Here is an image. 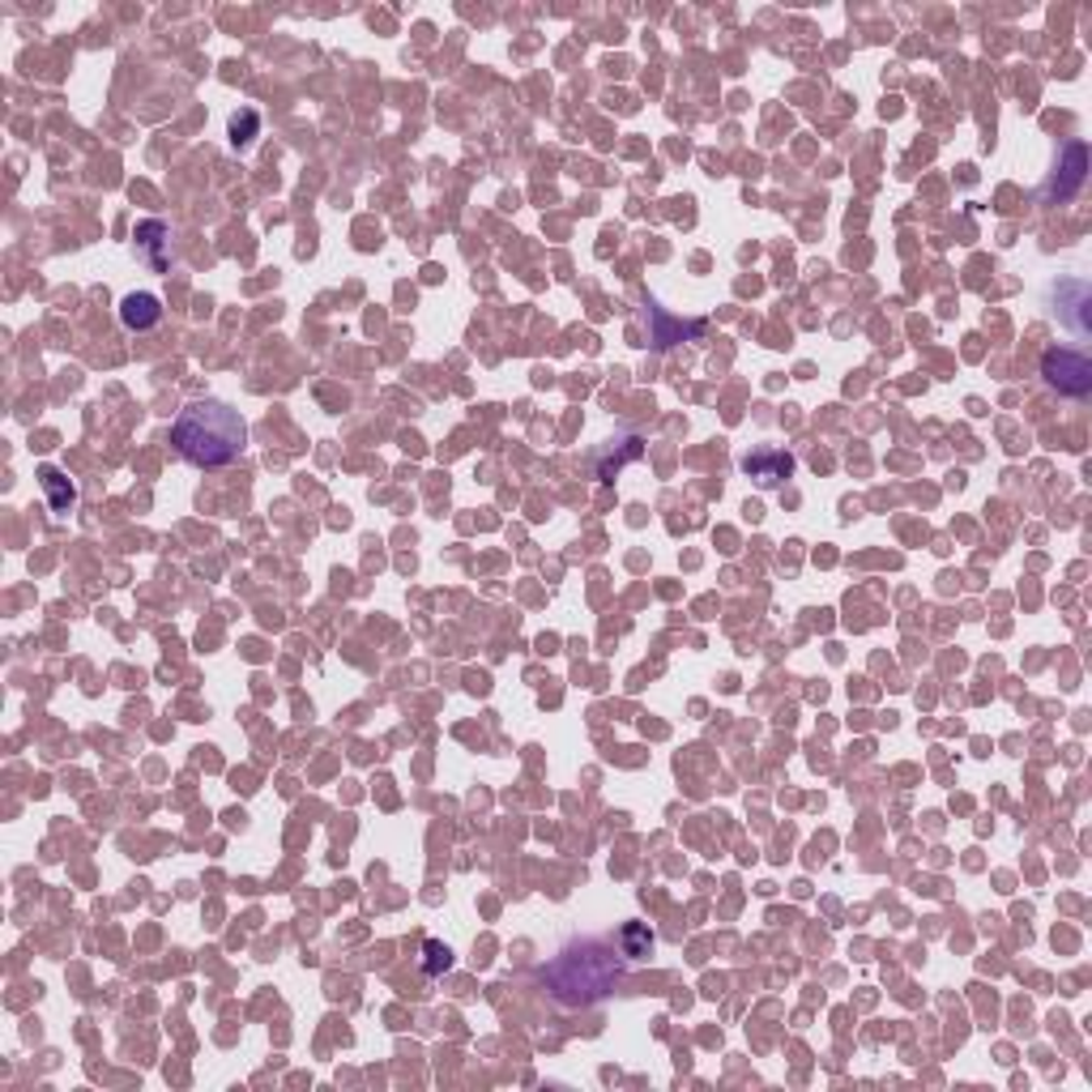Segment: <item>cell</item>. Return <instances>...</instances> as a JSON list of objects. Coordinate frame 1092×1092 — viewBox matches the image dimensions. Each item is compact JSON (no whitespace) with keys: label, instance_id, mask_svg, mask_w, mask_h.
<instances>
[{"label":"cell","instance_id":"obj_1","mask_svg":"<svg viewBox=\"0 0 1092 1092\" xmlns=\"http://www.w3.org/2000/svg\"><path fill=\"white\" fill-rule=\"evenodd\" d=\"M171 444L179 448L183 461H192L200 469H218V465L239 461V452L247 444V422L222 401H192L188 410H179V418L171 427Z\"/></svg>","mask_w":1092,"mask_h":1092},{"label":"cell","instance_id":"obj_2","mask_svg":"<svg viewBox=\"0 0 1092 1092\" xmlns=\"http://www.w3.org/2000/svg\"><path fill=\"white\" fill-rule=\"evenodd\" d=\"M542 981L550 985V994H555L559 1002L584 1007V1002L606 998V994L623 981V964L614 960V947H610V943L584 938V943L559 951V956L542 968Z\"/></svg>","mask_w":1092,"mask_h":1092},{"label":"cell","instance_id":"obj_3","mask_svg":"<svg viewBox=\"0 0 1092 1092\" xmlns=\"http://www.w3.org/2000/svg\"><path fill=\"white\" fill-rule=\"evenodd\" d=\"M1041 375L1049 388H1058L1062 397H1088L1092 392V363L1088 354L1079 350H1062V346H1049L1041 354Z\"/></svg>","mask_w":1092,"mask_h":1092},{"label":"cell","instance_id":"obj_4","mask_svg":"<svg viewBox=\"0 0 1092 1092\" xmlns=\"http://www.w3.org/2000/svg\"><path fill=\"white\" fill-rule=\"evenodd\" d=\"M1083 179H1088V145H1083V141H1071V145L1062 149V162H1058L1049 188H1045V200H1049V205L1071 200V196L1083 188Z\"/></svg>","mask_w":1092,"mask_h":1092},{"label":"cell","instance_id":"obj_5","mask_svg":"<svg viewBox=\"0 0 1092 1092\" xmlns=\"http://www.w3.org/2000/svg\"><path fill=\"white\" fill-rule=\"evenodd\" d=\"M742 469H746V478H755V486L772 491L793 473V456L785 448H755V452L742 456Z\"/></svg>","mask_w":1092,"mask_h":1092},{"label":"cell","instance_id":"obj_6","mask_svg":"<svg viewBox=\"0 0 1092 1092\" xmlns=\"http://www.w3.org/2000/svg\"><path fill=\"white\" fill-rule=\"evenodd\" d=\"M1088 303H1092V290L1083 282H1062L1058 286V320L1075 337H1088Z\"/></svg>","mask_w":1092,"mask_h":1092},{"label":"cell","instance_id":"obj_7","mask_svg":"<svg viewBox=\"0 0 1092 1092\" xmlns=\"http://www.w3.org/2000/svg\"><path fill=\"white\" fill-rule=\"evenodd\" d=\"M644 316H648V341L657 346V350H665V346H674V341H682V337H700L704 333V320H670L657 303H648L644 307Z\"/></svg>","mask_w":1092,"mask_h":1092},{"label":"cell","instance_id":"obj_8","mask_svg":"<svg viewBox=\"0 0 1092 1092\" xmlns=\"http://www.w3.org/2000/svg\"><path fill=\"white\" fill-rule=\"evenodd\" d=\"M162 320V303H158V294H128L124 303H119V324L128 328V333H145V328H154Z\"/></svg>","mask_w":1092,"mask_h":1092},{"label":"cell","instance_id":"obj_9","mask_svg":"<svg viewBox=\"0 0 1092 1092\" xmlns=\"http://www.w3.org/2000/svg\"><path fill=\"white\" fill-rule=\"evenodd\" d=\"M38 482H43V491H47L51 512H68V508L77 503V486H73L55 465H43V469H38Z\"/></svg>","mask_w":1092,"mask_h":1092},{"label":"cell","instance_id":"obj_10","mask_svg":"<svg viewBox=\"0 0 1092 1092\" xmlns=\"http://www.w3.org/2000/svg\"><path fill=\"white\" fill-rule=\"evenodd\" d=\"M136 243L145 247V256H149V264H154V269H166V264H171V260H166V252H162V243H166V222L145 218V222L136 226Z\"/></svg>","mask_w":1092,"mask_h":1092},{"label":"cell","instance_id":"obj_11","mask_svg":"<svg viewBox=\"0 0 1092 1092\" xmlns=\"http://www.w3.org/2000/svg\"><path fill=\"white\" fill-rule=\"evenodd\" d=\"M619 956H627V960H648V956H653V930H648L644 921H627V926L619 930Z\"/></svg>","mask_w":1092,"mask_h":1092},{"label":"cell","instance_id":"obj_12","mask_svg":"<svg viewBox=\"0 0 1092 1092\" xmlns=\"http://www.w3.org/2000/svg\"><path fill=\"white\" fill-rule=\"evenodd\" d=\"M640 452H644V439H640V435H631L623 452H614V448H610L606 456H597V478H601V482H614V473H619L627 461H636Z\"/></svg>","mask_w":1092,"mask_h":1092},{"label":"cell","instance_id":"obj_13","mask_svg":"<svg viewBox=\"0 0 1092 1092\" xmlns=\"http://www.w3.org/2000/svg\"><path fill=\"white\" fill-rule=\"evenodd\" d=\"M256 128H260L256 111H239V115L230 119V145H235V149H247L252 136H256Z\"/></svg>","mask_w":1092,"mask_h":1092},{"label":"cell","instance_id":"obj_14","mask_svg":"<svg viewBox=\"0 0 1092 1092\" xmlns=\"http://www.w3.org/2000/svg\"><path fill=\"white\" fill-rule=\"evenodd\" d=\"M452 964V951L444 947V943H435V938H427V960H422V968H427V977H439L444 968Z\"/></svg>","mask_w":1092,"mask_h":1092}]
</instances>
